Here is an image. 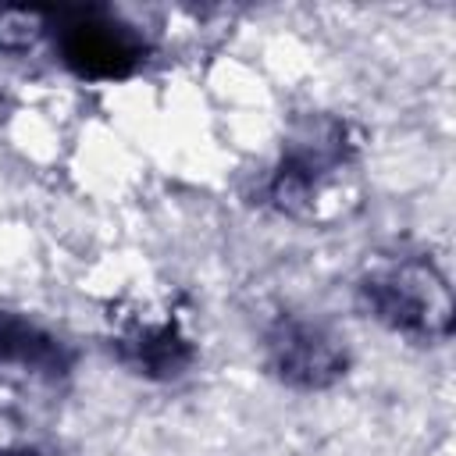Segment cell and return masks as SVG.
<instances>
[{
    "mask_svg": "<svg viewBox=\"0 0 456 456\" xmlns=\"http://www.w3.org/2000/svg\"><path fill=\"white\" fill-rule=\"evenodd\" d=\"M50 25L46 7H4L0 11V50L21 53L39 43V36Z\"/></svg>",
    "mask_w": 456,
    "mask_h": 456,
    "instance_id": "7",
    "label": "cell"
},
{
    "mask_svg": "<svg viewBox=\"0 0 456 456\" xmlns=\"http://www.w3.org/2000/svg\"><path fill=\"white\" fill-rule=\"evenodd\" d=\"M0 456H53V452H46V449H39V445H32L25 438L0 435Z\"/></svg>",
    "mask_w": 456,
    "mask_h": 456,
    "instance_id": "8",
    "label": "cell"
},
{
    "mask_svg": "<svg viewBox=\"0 0 456 456\" xmlns=\"http://www.w3.org/2000/svg\"><path fill=\"white\" fill-rule=\"evenodd\" d=\"M264 360L274 378H281L292 388H306V392L335 385L349 367L346 342L328 324L299 317V314H281L267 328Z\"/></svg>",
    "mask_w": 456,
    "mask_h": 456,
    "instance_id": "4",
    "label": "cell"
},
{
    "mask_svg": "<svg viewBox=\"0 0 456 456\" xmlns=\"http://www.w3.org/2000/svg\"><path fill=\"white\" fill-rule=\"evenodd\" d=\"M0 363H18V367L43 370V374H61L64 353L46 331L0 310Z\"/></svg>",
    "mask_w": 456,
    "mask_h": 456,
    "instance_id": "6",
    "label": "cell"
},
{
    "mask_svg": "<svg viewBox=\"0 0 456 456\" xmlns=\"http://www.w3.org/2000/svg\"><path fill=\"white\" fill-rule=\"evenodd\" d=\"M363 306L392 331L438 342L452 331V292L445 274L420 256H395L374 264L360 278Z\"/></svg>",
    "mask_w": 456,
    "mask_h": 456,
    "instance_id": "2",
    "label": "cell"
},
{
    "mask_svg": "<svg viewBox=\"0 0 456 456\" xmlns=\"http://www.w3.org/2000/svg\"><path fill=\"white\" fill-rule=\"evenodd\" d=\"M118 356L146 378H178L192 360V342L175 317H132L118 331Z\"/></svg>",
    "mask_w": 456,
    "mask_h": 456,
    "instance_id": "5",
    "label": "cell"
},
{
    "mask_svg": "<svg viewBox=\"0 0 456 456\" xmlns=\"http://www.w3.org/2000/svg\"><path fill=\"white\" fill-rule=\"evenodd\" d=\"M61 61L82 78H125L146 61L142 36L103 7H57L50 25Z\"/></svg>",
    "mask_w": 456,
    "mask_h": 456,
    "instance_id": "3",
    "label": "cell"
},
{
    "mask_svg": "<svg viewBox=\"0 0 456 456\" xmlns=\"http://www.w3.org/2000/svg\"><path fill=\"white\" fill-rule=\"evenodd\" d=\"M356 164V135L338 118H317L299 128L285 146L278 167L271 171L264 192L267 203L299 221H331L356 207V189L349 185Z\"/></svg>",
    "mask_w": 456,
    "mask_h": 456,
    "instance_id": "1",
    "label": "cell"
}]
</instances>
